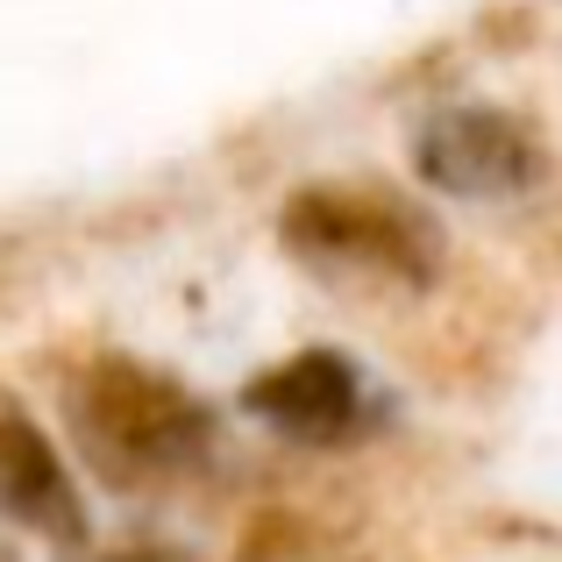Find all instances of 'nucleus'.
I'll return each instance as SVG.
<instances>
[{
    "label": "nucleus",
    "instance_id": "f257e3e1",
    "mask_svg": "<svg viewBox=\"0 0 562 562\" xmlns=\"http://www.w3.org/2000/svg\"><path fill=\"white\" fill-rule=\"evenodd\" d=\"M65 420L79 456L122 492H165L214 449V413L171 371L136 357H93L65 384Z\"/></svg>",
    "mask_w": 562,
    "mask_h": 562
},
{
    "label": "nucleus",
    "instance_id": "f03ea898",
    "mask_svg": "<svg viewBox=\"0 0 562 562\" xmlns=\"http://www.w3.org/2000/svg\"><path fill=\"white\" fill-rule=\"evenodd\" d=\"M278 235L321 278H363V285H427L441 271V235L413 200L363 179L306 186L285 200Z\"/></svg>",
    "mask_w": 562,
    "mask_h": 562
},
{
    "label": "nucleus",
    "instance_id": "7ed1b4c3",
    "mask_svg": "<svg viewBox=\"0 0 562 562\" xmlns=\"http://www.w3.org/2000/svg\"><path fill=\"white\" fill-rule=\"evenodd\" d=\"M413 165L441 192L498 200V192H527L541 179V136L513 108H449L420 128Z\"/></svg>",
    "mask_w": 562,
    "mask_h": 562
},
{
    "label": "nucleus",
    "instance_id": "20e7f679",
    "mask_svg": "<svg viewBox=\"0 0 562 562\" xmlns=\"http://www.w3.org/2000/svg\"><path fill=\"white\" fill-rule=\"evenodd\" d=\"M243 406L257 413L271 435L306 441V449H335V441L363 420V378L342 349H300V357H285V363L249 378Z\"/></svg>",
    "mask_w": 562,
    "mask_h": 562
},
{
    "label": "nucleus",
    "instance_id": "39448f33",
    "mask_svg": "<svg viewBox=\"0 0 562 562\" xmlns=\"http://www.w3.org/2000/svg\"><path fill=\"white\" fill-rule=\"evenodd\" d=\"M0 513L50 541H79L86 535V513H79V492L65 477V456L50 449L36 420L0 392Z\"/></svg>",
    "mask_w": 562,
    "mask_h": 562
},
{
    "label": "nucleus",
    "instance_id": "423d86ee",
    "mask_svg": "<svg viewBox=\"0 0 562 562\" xmlns=\"http://www.w3.org/2000/svg\"><path fill=\"white\" fill-rule=\"evenodd\" d=\"M100 562H192L186 549H157V541H136V549H108Z\"/></svg>",
    "mask_w": 562,
    "mask_h": 562
}]
</instances>
